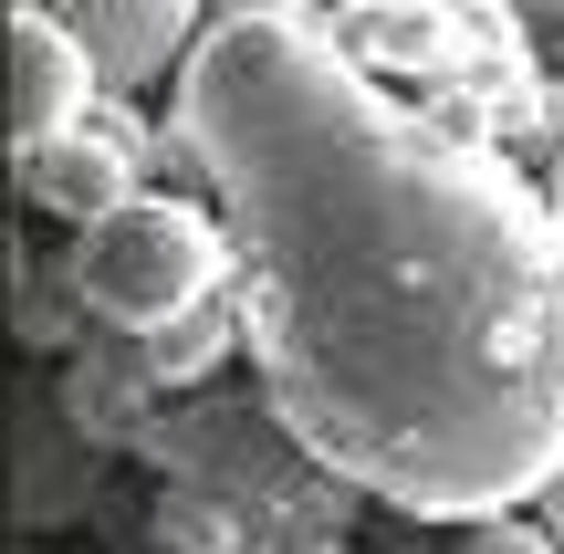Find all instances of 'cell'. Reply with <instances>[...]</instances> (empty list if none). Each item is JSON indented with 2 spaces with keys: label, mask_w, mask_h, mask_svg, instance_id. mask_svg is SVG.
<instances>
[{
  "label": "cell",
  "mask_w": 564,
  "mask_h": 554,
  "mask_svg": "<svg viewBox=\"0 0 564 554\" xmlns=\"http://www.w3.org/2000/svg\"><path fill=\"white\" fill-rule=\"evenodd\" d=\"M178 146L230 230L272 419L429 523L512 513L564 460V220L491 146L387 105L303 11L188 53Z\"/></svg>",
  "instance_id": "6da1fadb"
},
{
  "label": "cell",
  "mask_w": 564,
  "mask_h": 554,
  "mask_svg": "<svg viewBox=\"0 0 564 554\" xmlns=\"http://www.w3.org/2000/svg\"><path fill=\"white\" fill-rule=\"evenodd\" d=\"M220 272H230V230L178 199H147V188L126 209H105V220H84V251H74V293L126 335H158L178 314H199L220 293Z\"/></svg>",
  "instance_id": "7a4b0ae2"
},
{
  "label": "cell",
  "mask_w": 564,
  "mask_h": 554,
  "mask_svg": "<svg viewBox=\"0 0 564 554\" xmlns=\"http://www.w3.org/2000/svg\"><path fill=\"white\" fill-rule=\"evenodd\" d=\"M95 105H105L95 53H84L53 11H32V0H21V11H11V146L32 157V146H53L63 126H84Z\"/></svg>",
  "instance_id": "3957f363"
},
{
  "label": "cell",
  "mask_w": 564,
  "mask_h": 554,
  "mask_svg": "<svg viewBox=\"0 0 564 554\" xmlns=\"http://www.w3.org/2000/svg\"><path fill=\"white\" fill-rule=\"evenodd\" d=\"M21 178H32V199L63 209V220H105V209L137 199V126L126 116H84V126H63L53 146H32Z\"/></svg>",
  "instance_id": "277c9868"
},
{
  "label": "cell",
  "mask_w": 564,
  "mask_h": 554,
  "mask_svg": "<svg viewBox=\"0 0 564 554\" xmlns=\"http://www.w3.org/2000/svg\"><path fill=\"white\" fill-rule=\"evenodd\" d=\"M32 11H53L63 32L95 53V74H105V95H137L158 63H178V42H188V11L199 0H32Z\"/></svg>",
  "instance_id": "5b68a950"
},
{
  "label": "cell",
  "mask_w": 564,
  "mask_h": 554,
  "mask_svg": "<svg viewBox=\"0 0 564 554\" xmlns=\"http://www.w3.org/2000/svg\"><path fill=\"white\" fill-rule=\"evenodd\" d=\"M345 42L366 63H440L449 53V0H345Z\"/></svg>",
  "instance_id": "8992f818"
},
{
  "label": "cell",
  "mask_w": 564,
  "mask_h": 554,
  "mask_svg": "<svg viewBox=\"0 0 564 554\" xmlns=\"http://www.w3.org/2000/svg\"><path fill=\"white\" fill-rule=\"evenodd\" d=\"M209 346H220V314H178V325H158V367L167 377L209 367Z\"/></svg>",
  "instance_id": "52a82bcc"
},
{
  "label": "cell",
  "mask_w": 564,
  "mask_h": 554,
  "mask_svg": "<svg viewBox=\"0 0 564 554\" xmlns=\"http://www.w3.org/2000/svg\"><path fill=\"white\" fill-rule=\"evenodd\" d=\"M460 554H554V534H544V523H502V513H481V523L460 534Z\"/></svg>",
  "instance_id": "ba28073f"
},
{
  "label": "cell",
  "mask_w": 564,
  "mask_h": 554,
  "mask_svg": "<svg viewBox=\"0 0 564 554\" xmlns=\"http://www.w3.org/2000/svg\"><path fill=\"white\" fill-rule=\"evenodd\" d=\"M523 32H533V53L564 74V0H523Z\"/></svg>",
  "instance_id": "9c48e42d"
},
{
  "label": "cell",
  "mask_w": 564,
  "mask_h": 554,
  "mask_svg": "<svg viewBox=\"0 0 564 554\" xmlns=\"http://www.w3.org/2000/svg\"><path fill=\"white\" fill-rule=\"evenodd\" d=\"M544 513H554V534H564V460H554V481H544Z\"/></svg>",
  "instance_id": "30bf717a"
},
{
  "label": "cell",
  "mask_w": 564,
  "mask_h": 554,
  "mask_svg": "<svg viewBox=\"0 0 564 554\" xmlns=\"http://www.w3.org/2000/svg\"><path fill=\"white\" fill-rule=\"evenodd\" d=\"M230 11H293V0H220V21H230Z\"/></svg>",
  "instance_id": "8fae6325"
},
{
  "label": "cell",
  "mask_w": 564,
  "mask_h": 554,
  "mask_svg": "<svg viewBox=\"0 0 564 554\" xmlns=\"http://www.w3.org/2000/svg\"><path fill=\"white\" fill-rule=\"evenodd\" d=\"M544 199H554V220H564V167H554V188H544Z\"/></svg>",
  "instance_id": "7c38bea8"
}]
</instances>
